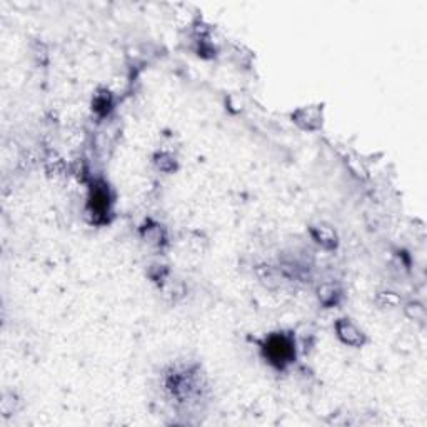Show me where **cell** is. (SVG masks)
<instances>
[{
	"mask_svg": "<svg viewBox=\"0 0 427 427\" xmlns=\"http://www.w3.org/2000/svg\"><path fill=\"white\" fill-rule=\"evenodd\" d=\"M265 354L269 356L270 362L282 366L284 362H289L290 357L294 356L292 342L284 336H274L270 337L267 346H265Z\"/></svg>",
	"mask_w": 427,
	"mask_h": 427,
	"instance_id": "cell-1",
	"label": "cell"
},
{
	"mask_svg": "<svg viewBox=\"0 0 427 427\" xmlns=\"http://www.w3.org/2000/svg\"><path fill=\"white\" fill-rule=\"evenodd\" d=\"M336 329H337V336H339L341 341L346 342L347 346H356L357 347V346H361V344L364 342L362 332L359 331L351 321L341 319L339 322H337Z\"/></svg>",
	"mask_w": 427,
	"mask_h": 427,
	"instance_id": "cell-2",
	"label": "cell"
},
{
	"mask_svg": "<svg viewBox=\"0 0 427 427\" xmlns=\"http://www.w3.org/2000/svg\"><path fill=\"white\" fill-rule=\"evenodd\" d=\"M109 205V195L103 189H95L92 195V207L97 212H103Z\"/></svg>",
	"mask_w": 427,
	"mask_h": 427,
	"instance_id": "cell-3",
	"label": "cell"
},
{
	"mask_svg": "<svg viewBox=\"0 0 427 427\" xmlns=\"http://www.w3.org/2000/svg\"><path fill=\"white\" fill-rule=\"evenodd\" d=\"M315 236H317V239H319V242H322V244H327L329 242V246H334V239H336V236H334V232L331 231V229H327V234H324V226L322 227H317L315 229Z\"/></svg>",
	"mask_w": 427,
	"mask_h": 427,
	"instance_id": "cell-4",
	"label": "cell"
},
{
	"mask_svg": "<svg viewBox=\"0 0 427 427\" xmlns=\"http://www.w3.org/2000/svg\"><path fill=\"white\" fill-rule=\"evenodd\" d=\"M336 297H337V294L332 285H324L322 289H319V299L324 302V304H329V302L336 300Z\"/></svg>",
	"mask_w": 427,
	"mask_h": 427,
	"instance_id": "cell-5",
	"label": "cell"
}]
</instances>
